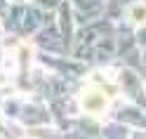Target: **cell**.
Masks as SVG:
<instances>
[{"label": "cell", "mask_w": 146, "mask_h": 139, "mask_svg": "<svg viewBox=\"0 0 146 139\" xmlns=\"http://www.w3.org/2000/svg\"><path fill=\"white\" fill-rule=\"evenodd\" d=\"M115 92H118L115 80L94 73V78L87 82V87L80 94V108L92 118H104L106 111L111 108V101L115 97Z\"/></svg>", "instance_id": "obj_1"}, {"label": "cell", "mask_w": 146, "mask_h": 139, "mask_svg": "<svg viewBox=\"0 0 146 139\" xmlns=\"http://www.w3.org/2000/svg\"><path fill=\"white\" fill-rule=\"evenodd\" d=\"M130 19L134 26H144L146 24V5H134L130 10Z\"/></svg>", "instance_id": "obj_2"}]
</instances>
